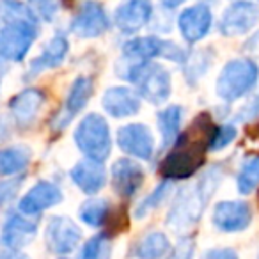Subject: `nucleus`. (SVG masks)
<instances>
[{"label": "nucleus", "mask_w": 259, "mask_h": 259, "mask_svg": "<svg viewBox=\"0 0 259 259\" xmlns=\"http://www.w3.org/2000/svg\"><path fill=\"white\" fill-rule=\"evenodd\" d=\"M226 176L224 165H211L206 169V172L194 181L188 187H181L176 192V197L167 213V226L174 231L192 229L199 220L202 219L208 202L215 195L217 188L222 185V180Z\"/></svg>", "instance_id": "obj_1"}, {"label": "nucleus", "mask_w": 259, "mask_h": 259, "mask_svg": "<svg viewBox=\"0 0 259 259\" xmlns=\"http://www.w3.org/2000/svg\"><path fill=\"white\" fill-rule=\"evenodd\" d=\"M170 151L162 158L158 172L162 180L183 181L190 180L206 165V155L209 151V141L202 135L187 128L178 135L176 142L170 146Z\"/></svg>", "instance_id": "obj_2"}, {"label": "nucleus", "mask_w": 259, "mask_h": 259, "mask_svg": "<svg viewBox=\"0 0 259 259\" xmlns=\"http://www.w3.org/2000/svg\"><path fill=\"white\" fill-rule=\"evenodd\" d=\"M117 75L134 83L141 100L151 105H163L172 94V78L167 68L156 62H142V64H128L121 61L117 64Z\"/></svg>", "instance_id": "obj_3"}, {"label": "nucleus", "mask_w": 259, "mask_h": 259, "mask_svg": "<svg viewBox=\"0 0 259 259\" xmlns=\"http://www.w3.org/2000/svg\"><path fill=\"white\" fill-rule=\"evenodd\" d=\"M73 141L78 151L89 160L103 163L112 153L110 126L107 119L96 112H91L83 119H80L73 134Z\"/></svg>", "instance_id": "obj_4"}, {"label": "nucleus", "mask_w": 259, "mask_h": 259, "mask_svg": "<svg viewBox=\"0 0 259 259\" xmlns=\"http://www.w3.org/2000/svg\"><path fill=\"white\" fill-rule=\"evenodd\" d=\"M259 80V68L250 59H233L226 62L219 73L215 89L217 96L226 103H233L247 96Z\"/></svg>", "instance_id": "obj_5"}, {"label": "nucleus", "mask_w": 259, "mask_h": 259, "mask_svg": "<svg viewBox=\"0 0 259 259\" xmlns=\"http://www.w3.org/2000/svg\"><path fill=\"white\" fill-rule=\"evenodd\" d=\"M155 57H163L167 61L185 64L188 59L187 52L181 47H178L172 41L160 39L156 36H144V37H134L122 45V59L121 61L128 64H142L149 62Z\"/></svg>", "instance_id": "obj_6"}, {"label": "nucleus", "mask_w": 259, "mask_h": 259, "mask_svg": "<svg viewBox=\"0 0 259 259\" xmlns=\"http://www.w3.org/2000/svg\"><path fill=\"white\" fill-rule=\"evenodd\" d=\"M39 29L37 22H13L0 27V55L6 62H22L32 48Z\"/></svg>", "instance_id": "obj_7"}, {"label": "nucleus", "mask_w": 259, "mask_h": 259, "mask_svg": "<svg viewBox=\"0 0 259 259\" xmlns=\"http://www.w3.org/2000/svg\"><path fill=\"white\" fill-rule=\"evenodd\" d=\"M94 93V83L89 76H76L71 82L66 94V100L62 103V107L59 108L57 114H54L50 121L52 132L59 134V132H64L69 124L73 122V119L87 107L89 100L93 98Z\"/></svg>", "instance_id": "obj_8"}, {"label": "nucleus", "mask_w": 259, "mask_h": 259, "mask_svg": "<svg viewBox=\"0 0 259 259\" xmlns=\"http://www.w3.org/2000/svg\"><path fill=\"white\" fill-rule=\"evenodd\" d=\"M82 241V229L73 219L66 215H55L48 220L45 227V243L47 248L55 255L73 254Z\"/></svg>", "instance_id": "obj_9"}, {"label": "nucleus", "mask_w": 259, "mask_h": 259, "mask_svg": "<svg viewBox=\"0 0 259 259\" xmlns=\"http://www.w3.org/2000/svg\"><path fill=\"white\" fill-rule=\"evenodd\" d=\"M115 142L119 149L130 158L144 160V162L153 158L156 149L151 130L142 122H128L121 126L115 134Z\"/></svg>", "instance_id": "obj_10"}, {"label": "nucleus", "mask_w": 259, "mask_h": 259, "mask_svg": "<svg viewBox=\"0 0 259 259\" xmlns=\"http://www.w3.org/2000/svg\"><path fill=\"white\" fill-rule=\"evenodd\" d=\"M211 224L220 233H241L250 227L252 209L243 201H219L213 206Z\"/></svg>", "instance_id": "obj_11"}, {"label": "nucleus", "mask_w": 259, "mask_h": 259, "mask_svg": "<svg viewBox=\"0 0 259 259\" xmlns=\"http://www.w3.org/2000/svg\"><path fill=\"white\" fill-rule=\"evenodd\" d=\"M37 234V224L30 217L20 211H13L6 217L0 229V245L8 252H22L32 243Z\"/></svg>", "instance_id": "obj_12"}, {"label": "nucleus", "mask_w": 259, "mask_h": 259, "mask_svg": "<svg viewBox=\"0 0 259 259\" xmlns=\"http://www.w3.org/2000/svg\"><path fill=\"white\" fill-rule=\"evenodd\" d=\"M62 199L64 194L54 181L39 180L20 197L18 211L27 217H37L47 209L59 206Z\"/></svg>", "instance_id": "obj_13"}, {"label": "nucleus", "mask_w": 259, "mask_h": 259, "mask_svg": "<svg viewBox=\"0 0 259 259\" xmlns=\"http://www.w3.org/2000/svg\"><path fill=\"white\" fill-rule=\"evenodd\" d=\"M259 22V8L247 0L234 2L224 11L219 30L226 37H236L250 32Z\"/></svg>", "instance_id": "obj_14"}, {"label": "nucleus", "mask_w": 259, "mask_h": 259, "mask_svg": "<svg viewBox=\"0 0 259 259\" xmlns=\"http://www.w3.org/2000/svg\"><path fill=\"white\" fill-rule=\"evenodd\" d=\"M47 103V93L37 87H27V89L16 93L9 100L8 108L11 119L20 128H29L36 122L39 112Z\"/></svg>", "instance_id": "obj_15"}, {"label": "nucleus", "mask_w": 259, "mask_h": 259, "mask_svg": "<svg viewBox=\"0 0 259 259\" xmlns=\"http://www.w3.org/2000/svg\"><path fill=\"white\" fill-rule=\"evenodd\" d=\"M146 172L134 158H119L110 167V181L114 192L122 199L134 197L144 185Z\"/></svg>", "instance_id": "obj_16"}, {"label": "nucleus", "mask_w": 259, "mask_h": 259, "mask_svg": "<svg viewBox=\"0 0 259 259\" xmlns=\"http://www.w3.org/2000/svg\"><path fill=\"white\" fill-rule=\"evenodd\" d=\"M108 29V18L103 6L96 0H87L80 6L71 22V32L82 39L100 37Z\"/></svg>", "instance_id": "obj_17"}, {"label": "nucleus", "mask_w": 259, "mask_h": 259, "mask_svg": "<svg viewBox=\"0 0 259 259\" xmlns=\"http://www.w3.org/2000/svg\"><path fill=\"white\" fill-rule=\"evenodd\" d=\"M142 100L135 89L124 85L108 87L101 96V107L105 114L114 119H128L141 112Z\"/></svg>", "instance_id": "obj_18"}, {"label": "nucleus", "mask_w": 259, "mask_h": 259, "mask_svg": "<svg viewBox=\"0 0 259 259\" xmlns=\"http://www.w3.org/2000/svg\"><path fill=\"white\" fill-rule=\"evenodd\" d=\"M69 178L82 194L93 197V195L100 194L107 185V169L101 162L83 158L71 167Z\"/></svg>", "instance_id": "obj_19"}, {"label": "nucleus", "mask_w": 259, "mask_h": 259, "mask_svg": "<svg viewBox=\"0 0 259 259\" xmlns=\"http://www.w3.org/2000/svg\"><path fill=\"white\" fill-rule=\"evenodd\" d=\"M213 23L211 9L206 4H195L185 9L178 18V27L187 43H197L208 36Z\"/></svg>", "instance_id": "obj_20"}, {"label": "nucleus", "mask_w": 259, "mask_h": 259, "mask_svg": "<svg viewBox=\"0 0 259 259\" xmlns=\"http://www.w3.org/2000/svg\"><path fill=\"white\" fill-rule=\"evenodd\" d=\"M153 6L149 0H128L115 11V25L122 34H137L151 20Z\"/></svg>", "instance_id": "obj_21"}, {"label": "nucleus", "mask_w": 259, "mask_h": 259, "mask_svg": "<svg viewBox=\"0 0 259 259\" xmlns=\"http://www.w3.org/2000/svg\"><path fill=\"white\" fill-rule=\"evenodd\" d=\"M68 52H69V43H68V39H66V36L55 34V36L43 47L41 54L30 61L27 78H36L37 75L48 71V69L59 68V66L66 61Z\"/></svg>", "instance_id": "obj_22"}, {"label": "nucleus", "mask_w": 259, "mask_h": 259, "mask_svg": "<svg viewBox=\"0 0 259 259\" xmlns=\"http://www.w3.org/2000/svg\"><path fill=\"white\" fill-rule=\"evenodd\" d=\"M172 248L169 236L162 231H149L132 245L135 259H163Z\"/></svg>", "instance_id": "obj_23"}, {"label": "nucleus", "mask_w": 259, "mask_h": 259, "mask_svg": "<svg viewBox=\"0 0 259 259\" xmlns=\"http://www.w3.org/2000/svg\"><path fill=\"white\" fill-rule=\"evenodd\" d=\"M32 162V149L29 146H9L0 149V178L20 176Z\"/></svg>", "instance_id": "obj_24"}, {"label": "nucleus", "mask_w": 259, "mask_h": 259, "mask_svg": "<svg viewBox=\"0 0 259 259\" xmlns=\"http://www.w3.org/2000/svg\"><path fill=\"white\" fill-rule=\"evenodd\" d=\"M181 119H183V107L181 105H169L158 112L156 122H158L163 148H170L176 142L178 135H180Z\"/></svg>", "instance_id": "obj_25"}, {"label": "nucleus", "mask_w": 259, "mask_h": 259, "mask_svg": "<svg viewBox=\"0 0 259 259\" xmlns=\"http://www.w3.org/2000/svg\"><path fill=\"white\" fill-rule=\"evenodd\" d=\"M108 209H110V202L107 199H100L93 195V197H89L80 204L78 219L80 222L89 227H103Z\"/></svg>", "instance_id": "obj_26"}, {"label": "nucleus", "mask_w": 259, "mask_h": 259, "mask_svg": "<svg viewBox=\"0 0 259 259\" xmlns=\"http://www.w3.org/2000/svg\"><path fill=\"white\" fill-rule=\"evenodd\" d=\"M259 187V155H250L241 162L236 174V188L241 195H248Z\"/></svg>", "instance_id": "obj_27"}, {"label": "nucleus", "mask_w": 259, "mask_h": 259, "mask_svg": "<svg viewBox=\"0 0 259 259\" xmlns=\"http://www.w3.org/2000/svg\"><path fill=\"white\" fill-rule=\"evenodd\" d=\"M170 190H172V181L169 180H162L158 185H156L155 190H151L137 206L134 208V217L135 219H144L146 215H149L151 211H155L156 208L165 202V199L169 197Z\"/></svg>", "instance_id": "obj_28"}, {"label": "nucleus", "mask_w": 259, "mask_h": 259, "mask_svg": "<svg viewBox=\"0 0 259 259\" xmlns=\"http://www.w3.org/2000/svg\"><path fill=\"white\" fill-rule=\"evenodd\" d=\"M110 257H112V240L103 233L91 236L83 243L78 255V259H110Z\"/></svg>", "instance_id": "obj_29"}, {"label": "nucleus", "mask_w": 259, "mask_h": 259, "mask_svg": "<svg viewBox=\"0 0 259 259\" xmlns=\"http://www.w3.org/2000/svg\"><path fill=\"white\" fill-rule=\"evenodd\" d=\"M130 219H132V213H130V208L126 204L110 208L103 224V234H107L110 240L117 234H122L130 227Z\"/></svg>", "instance_id": "obj_30"}, {"label": "nucleus", "mask_w": 259, "mask_h": 259, "mask_svg": "<svg viewBox=\"0 0 259 259\" xmlns=\"http://www.w3.org/2000/svg\"><path fill=\"white\" fill-rule=\"evenodd\" d=\"M0 20H2V23L37 22L30 13V9L27 8V4H23L20 0H0Z\"/></svg>", "instance_id": "obj_31"}, {"label": "nucleus", "mask_w": 259, "mask_h": 259, "mask_svg": "<svg viewBox=\"0 0 259 259\" xmlns=\"http://www.w3.org/2000/svg\"><path fill=\"white\" fill-rule=\"evenodd\" d=\"M27 8L37 22H54L59 11L57 0H27Z\"/></svg>", "instance_id": "obj_32"}, {"label": "nucleus", "mask_w": 259, "mask_h": 259, "mask_svg": "<svg viewBox=\"0 0 259 259\" xmlns=\"http://www.w3.org/2000/svg\"><path fill=\"white\" fill-rule=\"evenodd\" d=\"M238 137V130L234 124H222L217 128L211 142H209V151H222L231 142H234Z\"/></svg>", "instance_id": "obj_33"}, {"label": "nucleus", "mask_w": 259, "mask_h": 259, "mask_svg": "<svg viewBox=\"0 0 259 259\" xmlns=\"http://www.w3.org/2000/svg\"><path fill=\"white\" fill-rule=\"evenodd\" d=\"M23 183V176H13V178H6L4 181H0V208L13 201V199L18 195V190L22 188Z\"/></svg>", "instance_id": "obj_34"}, {"label": "nucleus", "mask_w": 259, "mask_h": 259, "mask_svg": "<svg viewBox=\"0 0 259 259\" xmlns=\"http://www.w3.org/2000/svg\"><path fill=\"white\" fill-rule=\"evenodd\" d=\"M194 250H195L194 240H192L190 236L181 238V240L178 241L176 247L170 248V252L167 254L169 255L167 259H192L194 257Z\"/></svg>", "instance_id": "obj_35"}, {"label": "nucleus", "mask_w": 259, "mask_h": 259, "mask_svg": "<svg viewBox=\"0 0 259 259\" xmlns=\"http://www.w3.org/2000/svg\"><path fill=\"white\" fill-rule=\"evenodd\" d=\"M259 117V94H255L248 103H245L243 107L238 110V114L234 115L238 122H247L250 119H257Z\"/></svg>", "instance_id": "obj_36"}, {"label": "nucleus", "mask_w": 259, "mask_h": 259, "mask_svg": "<svg viewBox=\"0 0 259 259\" xmlns=\"http://www.w3.org/2000/svg\"><path fill=\"white\" fill-rule=\"evenodd\" d=\"M201 259H238V252L229 247H213L208 248Z\"/></svg>", "instance_id": "obj_37"}, {"label": "nucleus", "mask_w": 259, "mask_h": 259, "mask_svg": "<svg viewBox=\"0 0 259 259\" xmlns=\"http://www.w3.org/2000/svg\"><path fill=\"white\" fill-rule=\"evenodd\" d=\"M165 8H169V9H174V8H178V6H181L185 2V0H160Z\"/></svg>", "instance_id": "obj_38"}, {"label": "nucleus", "mask_w": 259, "mask_h": 259, "mask_svg": "<svg viewBox=\"0 0 259 259\" xmlns=\"http://www.w3.org/2000/svg\"><path fill=\"white\" fill-rule=\"evenodd\" d=\"M0 259H27V257L20 255V252H8L6 255H0Z\"/></svg>", "instance_id": "obj_39"}, {"label": "nucleus", "mask_w": 259, "mask_h": 259, "mask_svg": "<svg viewBox=\"0 0 259 259\" xmlns=\"http://www.w3.org/2000/svg\"><path fill=\"white\" fill-rule=\"evenodd\" d=\"M8 139V126L4 124V121H0V142Z\"/></svg>", "instance_id": "obj_40"}, {"label": "nucleus", "mask_w": 259, "mask_h": 259, "mask_svg": "<svg viewBox=\"0 0 259 259\" xmlns=\"http://www.w3.org/2000/svg\"><path fill=\"white\" fill-rule=\"evenodd\" d=\"M6 64H8V62H6L4 59H2V55H0V69H4V68H6Z\"/></svg>", "instance_id": "obj_41"}, {"label": "nucleus", "mask_w": 259, "mask_h": 259, "mask_svg": "<svg viewBox=\"0 0 259 259\" xmlns=\"http://www.w3.org/2000/svg\"><path fill=\"white\" fill-rule=\"evenodd\" d=\"M255 134H257V139H259V124L255 126Z\"/></svg>", "instance_id": "obj_42"}, {"label": "nucleus", "mask_w": 259, "mask_h": 259, "mask_svg": "<svg viewBox=\"0 0 259 259\" xmlns=\"http://www.w3.org/2000/svg\"><path fill=\"white\" fill-rule=\"evenodd\" d=\"M257 259H259V254H257Z\"/></svg>", "instance_id": "obj_43"}, {"label": "nucleus", "mask_w": 259, "mask_h": 259, "mask_svg": "<svg viewBox=\"0 0 259 259\" xmlns=\"http://www.w3.org/2000/svg\"><path fill=\"white\" fill-rule=\"evenodd\" d=\"M61 259H66V257H61Z\"/></svg>", "instance_id": "obj_44"}, {"label": "nucleus", "mask_w": 259, "mask_h": 259, "mask_svg": "<svg viewBox=\"0 0 259 259\" xmlns=\"http://www.w3.org/2000/svg\"><path fill=\"white\" fill-rule=\"evenodd\" d=\"M0 85H2V82H0Z\"/></svg>", "instance_id": "obj_45"}, {"label": "nucleus", "mask_w": 259, "mask_h": 259, "mask_svg": "<svg viewBox=\"0 0 259 259\" xmlns=\"http://www.w3.org/2000/svg\"><path fill=\"white\" fill-rule=\"evenodd\" d=\"M257 199H259V197H257Z\"/></svg>", "instance_id": "obj_46"}]
</instances>
